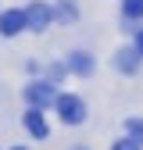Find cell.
<instances>
[{
    "label": "cell",
    "mask_w": 143,
    "mask_h": 150,
    "mask_svg": "<svg viewBox=\"0 0 143 150\" xmlns=\"http://www.w3.org/2000/svg\"><path fill=\"white\" fill-rule=\"evenodd\" d=\"M139 57H143L139 50H122V54H118V68H122V71H136V68H139Z\"/></svg>",
    "instance_id": "cell-6"
},
{
    "label": "cell",
    "mask_w": 143,
    "mask_h": 150,
    "mask_svg": "<svg viewBox=\"0 0 143 150\" xmlns=\"http://www.w3.org/2000/svg\"><path fill=\"white\" fill-rule=\"evenodd\" d=\"M57 115H61V122L64 125H79L82 118H86V104L79 100V97H72V93H64V97H57Z\"/></svg>",
    "instance_id": "cell-1"
},
{
    "label": "cell",
    "mask_w": 143,
    "mask_h": 150,
    "mask_svg": "<svg viewBox=\"0 0 143 150\" xmlns=\"http://www.w3.org/2000/svg\"><path fill=\"white\" fill-rule=\"evenodd\" d=\"M25 97H29V104H32L36 111H43V107H50V104H57V93H54L47 82H32V86L25 89Z\"/></svg>",
    "instance_id": "cell-2"
},
{
    "label": "cell",
    "mask_w": 143,
    "mask_h": 150,
    "mask_svg": "<svg viewBox=\"0 0 143 150\" xmlns=\"http://www.w3.org/2000/svg\"><path fill=\"white\" fill-rule=\"evenodd\" d=\"M25 25H29L25 11H4V14H0V36H14V32H22Z\"/></svg>",
    "instance_id": "cell-3"
},
{
    "label": "cell",
    "mask_w": 143,
    "mask_h": 150,
    "mask_svg": "<svg viewBox=\"0 0 143 150\" xmlns=\"http://www.w3.org/2000/svg\"><path fill=\"white\" fill-rule=\"evenodd\" d=\"M122 11L129 18H143V0H122Z\"/></svg>",
    "instance_id": "cell-8"
},
{
    "label": "cell",
    "mask_w": 143,
    "mask_h": 150,
    "mask_svg": "<svg viewBox=\"0 0 143 150\" xmlns=\"http://www.w3.org/2000/svg\"><path fill=\"white\" fill-rule=\"evenodd\" d=\"M11 150H25V146H11Z\"/></svg>",
    "instance_id": "cell-12"
},
{
    "label": "cell",
    "mask_w": 143,
    "mask_h": 150,
    "mask_svg": "<svg viewBox=\"0 0 143 150\" xmlns=\"http://www.w3.org/2000/svg\"><path fill=\"white\" fill-rule=\"evenodd\" d=\"M125 132H129V139H136V143H143V122H136V118H129V122H125Z\"/></svg>",
    "instance_id": "cell-9"
},
{
    "label": "cell",
    "mask_w": 143,
    "mask_h": 150,
    "mask_svg": "<svg viewBox=\"0 0 143 150\" xmlns=\"http://www.w3.org/2000/svg\"><path fill=\"white\" fill-rule=\"evenodd\" d=\"M72 71H79V75H89L93 71V61H89V54H72Z\"/></svg>",
    "instance_id": "cell-7"
},
{
    "label": "cell",
    "mask_w": 143,
    "mask_h": 150,
    "mask_svg": "<svg viewBox=\"0 0 143 150\" xmlns=\"http://www.w3.org/2000/svg\"><path fill=\"white\" fill-rule=\"evenodd\" d=\"M25 129H29L36 139H47V136H50V125H47V118H43V111H36V107L25 115Z\"/></svg>",
    "instance_id": "cell-5"
},
{
    "label": "cell",
    "mask_w": 143,
    "mask_h": 150,
    "mask_svg": "<svg viewBox=\"0 0 143 150\" xmlns=\"http://www.w3.org/2000/svg\"><path fill=\"white\" fill-rule=\"evenodd\" d=\"M136 50H139V54H143V29H139V32H136Z\"/></svg>",
    "instance_id": "cell-11"
},
{
    "label": "cell",
    "mask_w": 143,
    "mask_h": 150,
    "mask_svg": "<svg viewBox=\"0 0 143 150\" xmlns=\"http://www.w3.org/2000/svg\"><path fill=\"white\" fill-rule=\"evenodd\" d=\"M25 18H29V29H36V32H43V29L50 25V7L43 4V0H36V4H29Z\"/></svg>",
    "instance_id": "cell-4"
},
{
    "label": "cell",
    "mask_w": 143,
    "mask_h": 150,
    "mask_svg": "<svg viewBox=\"0 0 143 150\" xmlns=\"http://www.w3.org/2000/svg\"><path fill=\"white\" fill-rule=\"evenodd\" d=\"M111 150H139V143H136V139H122V143H115Z\"/></svg>",
    "instance_id": "cell-10"
}]
</instances>
